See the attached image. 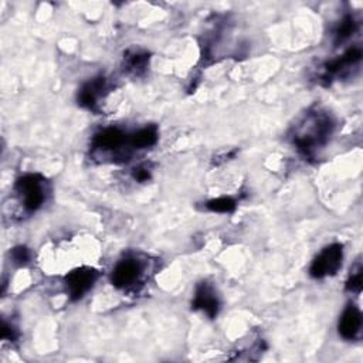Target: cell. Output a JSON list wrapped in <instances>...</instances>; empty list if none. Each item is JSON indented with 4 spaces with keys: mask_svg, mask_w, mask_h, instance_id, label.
<instances>
[{
    "mask_svg": "<svg viewBox=\"0 0 363 363\" xmlns=\"http://www.w3.org/2000/svg\"><path fill=\"white\" fill-rule=\"evenodd\" d=\"M333 129L335 122L328 112L320 108H311L294 126L291 139L301 155L312 159L328 143Z\"/></svg>",
    "mask_w": 363,
    "mask_h": 363,
    "instance_id": "obj_1",
    "label": "cell"
},
{
    "mask_svg": "<svg viewBox=\"0 0 363 363\" xmlns=\"http://www.w3.org/2000/svg\"><path fill=\"white\" fill-rule=\"evenodd\" d=\"M129 135L119 128H105L96 132L91 140V150L95 155H106L112 162H126L130 157Z\"/></svg>",
    "mask_w": 363,
    "mask_h": 363,
    "instance_id": "obj_2",
    "label": "cell"
},
{
    "mask_svg": "<svg viewBox=\"0 0 363 363\" xmlns=\"http://www.w3.org/2000/svg\"><path fill=\"white\" fill-rule=\"evenodd\" d=\"M47 180L38 173H27L16 180L14 190L27 213L37 211L45 201Z\"/></svg>",
    "mask_w": 363,
    "mask_h": 363,
    "instance_id": "obj_3",
    "label": "cell"
},
{
    "mask_svg": "<svg viewBox=\"0 0 363 363\" xmlns=\"http://www.w3.org/2000/svg\"><path fill=\"white\" fill-rule=\"evenodd\" d=\"M343 247L342 244H330L325 247L312 261L309 267V275L315 279H322L335 275L342 267Z\"/></svg>",
    "mask_w": 363,
    "mask_h": 363,
    "instance_id": "obj_4",
    "label": "cell"
},
{
    "mask_svg": "<svg viewBox=\"0 0 363 363\" xmlns=\"http://www.w3.org/2000/svg\"><path fill=\"white\" fill-rule=\"evenodd\" d=\"M143 265L135 257H125L118 261L111 274V282L118 289H130L140 282Z\"/></svg>",
    "mask_w": 363,
    "mask_h": 363,
    "instance_id": "obj_5",
    "label": "cell"
},
{
    "mask_svg": "<svg viewBox=\"0 0 363 363\" xmlns=\"http://www.w3.org/2000/svg\"><path fill=\"white\" fill-rule=\"evenodd\" d=\"M98 279V271L91 267H79L65 277V286L72 301L81 299Z\"/></svg>",
    "mask_w": 363,
    "mask_h": 363,
    "instance_id": "obj_6",
    "label": "cell"
},
{
    "mask_svg": "<svg viewBox=\"0 0 363 363\" xmlns=\"http://www.w3.org/2000/svg\"><path fill=\"white\" fill-rule=\"evenodd\" d=\"M108 79L104 75L95 77L85 82L78 92V104L92 112H98L99 101L108 92Z\"/></svg>",
    "mask_w": 363,
    "mask_h": 363,
    "instance_id": "obj_7",
    "label": "cell"
},
{
    "mask_svg": "<svg viewBox=\"0 0 363 363\" xmlns=\"http://www.w3.org/2000/svg\"><path fill=\"white\" fill-rule=\"evenodd\" d=\"M360 60H362L360 47H350L340 57L325 64L322 79L326 82H330L333 78L343 77L347 72V69L356 65Z\"/></svg>",
    "mask_w": 363,
    "mask_h": 363,
    "instance_id": "obj_8",
    "label": "cell"
},
{
    "mask_svg": "<svg viewBox=\"0 0 363 363\" xmlns=\"http://www.w3.org/2000/svg\"><path fill=\"white\" fill-rule=\"evenodd\" d=\"M191 308L196 311H203L211 319L217 316L220 309V301L217 298L214 288L208 282L204 281L196 286Z\"/></svg>",
    "mask_w": 363,
    "mask_h": 363,
    "instance_id": "obj_9",
    "label": "cell"
},
{
    "mask_svg": "<svg viewBox=\"0 0 363 363\" xmlns=\"http://www.w3.org/2000/svg\"><path fill=\"white\" fill-rule=\"evenodd\" d=\"M339 335L346 340H354L360 336L362 313L356 305H347L339 319Z\"/></svg>",
    "mask_w": 363,
    "mask_h": 363,
    "instance_id": "obj_10",
    "label": "cell"
},
{
    "mask_svg": "<svg viewBox=\"0 0 363 363\" xmlns=\"http://www.w3.org/2000/svg\"><path fill=\"white\" fill-rule=\"evenodd\" d=\"M149 65V54L142 50H129L123 55V69L130 75L139 77L145 74Z\"/></svg>",
    "mask_w": 363,
    "mask_h": 363,
    "instance_id": "obj_11",
    "label": "cell"
},
{
    "mask_svg": "<svg viewBox=\"0 0 363 363\" xmlns=\"http://www.w3.org/2000/svg\"><path fill=\"white\" fill-rule=\"evenodd\" d=\"M157 139H159V132L156 125L143 126L129 135V143L132 149H147L156 145Z\"/></svg>",
    "mask_w": 363,
    "mask_h": 363,
    "instance_id": "obj_12",
    "label": "cell"
},
{
    "mask_svg": "<svg viewBox=\"0 0 363 363\" xmlns=\"http://www.w3.org/2000/svg\"><path fill=\"white\" fill-rule=\"evenodd\" d=\"M356 30H357V21L354 20L353 16L346 14L335 30V44L345 43L350 35L356 33Z\"/></svg>",
    "mask_w": 363,
    "mask_h": 363,
    "instance_id": "obj_13",
    "label": "cell"
},
{
    "mask_svg": "<svg viewBox=\"0 0 363 363\" xmlns=\"http://www.w3.org/2000/svg\"><path fill=\"white\" fill-rule=\"evenodd\" d=\"M235 207H237V201L228 196L217 197L206 203V208L214 213H233Z\"/></svg>",
    "mask_w": 363,
    "mask_h": 363,
    "instance_id": "obj_14",
    "label": "cell"
},
{
    "mask_svg": "<svg viewBox=\"0 0 363 363\" xmlns=\"http://www.w3.org/2000/svg\"><path fill=\"white\" fill-rule=\"evenodd\" d=\"M362 265L360 262H357L352 269H350V275L346 281V291L353 292V294H360L362 292Z\"/></svg>",
    "mask_w": 363,
    "mask_h": 363,
    "instance_id": "obj_15",
    "label": "cell"
},
{
    "mask_svg": "<svg viewBox=\"0 0 363 363\" xmlns=\"http://www.w3.org/2000/svg\"><path fill=\"white\" fill-rule=\"evenodd\" d=\"M11 259L17 265H26L30 261V251L24 245H17L10 251Z\"/></svg>",
    "mask_w": 363,
    "mask_h": 363,
    "instance_id": "obj_16",
    "label": "cell"
},
{
    "mask_svg": "<svg viewBox=\"0 0 363 363\" xmlns=\"http://www.w3.org/2000/svg\"><path fill=\"white\" fill-rule=\"evenodd\" d=\"M133 179L139 183H143V182H147L150 179V169L147 164H139L138 167L133 169V173H132Z\"/></svg>",
    "mask_w": 363,
    "mask_h": 363,
    "instance_id": "obj_17",
    "label": "cell"
},
{
    "mask_svg": "<svg viewBox=\"0 0 363 363\" xmlns=\"http://www.w3.org/2000/svg\"><path fill=\"white\" fill-rule=\"evenodd\" d=\"M17 337H18V333H17V330L14 329V326H11V325H9L6 320H3V323H1V339H3V340L14 342Z\"/></svg>",
    "mask_w": 363,
    "mask_h": 363,
    "instance_id": "obj_18",
    "label": "cell"
}]
</instances>
